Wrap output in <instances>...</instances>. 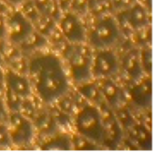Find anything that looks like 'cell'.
<instances>
[{
  "mask_svg": "<svg viewBox=\"0 0 160 157\" xmlns=\"http://www.w3.org/2000/svg\"><path fill=\"white\" fill-rule=\"evenodd\" d=\"M6 89V81H5V71L0 68V96H3L4 91Z\"/></svg>",
  "mask_w": 160,
  "mask_h": 157,
  "instance_id": "37",
  "label": "cell"
},
{
  "mask_svg": "<svg viewBox=\"0 0 160 157\" xmlns=\"http://www.w3.org/2000/svg\"><path fill=\"white\" fill-rule=\"evenodd\" d=\"M20 6H22L20 10L33 24L38 21V19L41 15L33 0H24Z\"/></svg>",
  "mask_w": 160,
  "mask_h": 157,
  "instance_id": "26",
  "label": "cell"
},
{
  "mask_svg": "<svg viewBox=\"0 0 160 157\" xmlns=\"http://www.w3.org/2000/svg\"><path fill=\"white\" fill-rule=\"evenodd\" d=\"M115 18L120 26L123 25L131 32L149 26L151 22L150 11L138 0L128 7L118 10Z\"/></svg>",
  "mask_w": 160,
  "mask_h": 157,
  "instance_id": "7",
  "label": "cell"
},
{
  "mask_svg": "<svg viewBox=\"0 0 160 157\" xmlns=\"http://www.w3.org/2000/svg\"><path fill=\"white\" fill-rule=\"evenodd\" d=\"M8 116V110L5 105L4 99L0 96V122H6Z\"/></svg>",
  "mask_w": 160,
  "mask_h": 157,
  "instance_id": "35",
  "label": "cell"
},
{
  "mask_svg": "<svg viewBox=\"0 0 160 157\" xmlns=\"http://www.w3.org/2000/svg\"><path fill=\"white\" fill-rule=\"evenodd\" d=\"M26 75L33 93L45 104L56 100L71 90L70 80L64 62L53 52H39L32 55L26 65Z\"/></svg>",
  "mask_w": 160,
  "mask_h": 157,
  "instance_id": "1",
  "label": "cell"
},
{
  "mask_svg": "<svg viewBox=\"0 0 160 157\" xmlns=\"http://www.w3.org/2000/svg\"><path fill=\"white\" fill-rule=\"evenodd\" d=\"M33 1L41 15H48L53 18L56 22H58L63 12L60 9L56 0H33Z\"/></svg>",
  "mask_w": 160,
  "mask_h": 157,
  "instance_id": "20",
  "label": "cell"
},
{
  "mask_svg": "<svg viewBox=\"0 0 160 157\" xmlns=\"http://www.w3.org/2000/svg\"><path fill=\"white\" fill-rule=\"evenodd\" d=\"M140 60L142 69L146 75L152 73V49L151 47L140 49Z\"/></svg>",
  "mask_w": 160,
  "mask_h": 157,
  "instance_id": "28",
  "label": "cell"
},
{
  "mask_svg": "<svg viewBox=\"0 0 160 157\" xmlns=\"http://www.w3.org/2000/svg\"><path fill=\"white\" fill-rule=\"evenodd\" d=\"M122 37V28L115 17L106 14L98 17L87 32V42L95 50L112 49Z\"/></svg>",
  "mask_w": 160,
  "mask_h": 157,
  "instance_id": "4",
  "label": "cell"
},
{
  "mask_svg": "<svg viewBox=\"0 0 160 157\" xmlns=\"http://www.w3.org/2000/svg\"><path fill=\"white\" fill-rule=\"evenodd\" d=\"M70 1L71 0H56L60 9L62 10V12H66V11L69 10Z\"/></svg>",
  "mask_w": 160,
  "mask_h": 157,
  "instance_id": "36",
  "label": "cell"
},
{
  "mask_svg": "<svg viewBox=\"0 0 160 157\" xmlns=\"http://www.w3.org/2000/svg\"><path fill=\"white\" fill-rule=\"evenodd\" d=\"M7 38V18L0 11V40Z\"/></svg>",
  "mask_w": 160,
  "mask_h": 157,
  "instance_id": "34",
  "label": "cell"
},
{
  "mask_svg": "<svg viewBox=\"0 0 160 157\" xmlns=\"http://www.w3.org/2000/svg\"><path fill=\"white\" fill-rule=\"evenodd\" d=\"M3 99L5 102V105L8 110V112H18L20 111L22 102L23 98L16 95L15 93L11 92L8 89H5L3 94Z\"/></svg>",
  "mask_w": 160,
  "mask_h": 157,
  "instance_id": "25",
  "label": "cell"
},
{
  "mask_svg": "<svg viewBox=\"0 0 160 157\" xmlns=\"http://www.w3.org/2000/svg\"><path fill=\"white\" fill-rule=\"evenodd\" d=\"M62 55L65 60L70 79L75 84H80L93 79V48L87 43H67L62 48Z\"/></svg>",
  "mask_w": 160,
  "mask_h": 157,
  "instance_id": "2",
  "label": "cell"
},
{
  "mask_svg": "<svg viewBox=\"0 0 160 157\" xmlns=\"http://www.w3.org/2000/svg\"><path fill=\"white\" fill-rule=\"evenodd\" d=\"M106 1H108V0H88L89 11H90L92 8H94L95 7L100 5V4H102V3H104V2H106Z\"/></svg>",
  "mask_w": 160,
  "mask_h": 157,
  "instance_id": "38",
  "label": "cell"
},
{
  "mask_svg": "<svg viewBox=\"0 0 160 157\" xmlns=\"http://www.w3.org/2000/svg\"><path fill=\"white\" fill-rule=\"evenodd\" d=\"M98 108L101 112L103 128L105 132V149H118L125 139V131L117 120L112 109L106 105L105 102L99 105Z\"/></svg>",
  "mask_w": 160,
  "mask_h": 157,
  "instance_id": "8",
  "label": "cell"
},
{
  "mask_svg": "<svg viewBox=\"0 0 160 157\" xmlns=\"http://www.w3.org/2000/svg\"><path fill=\"white\" fill-rule=\"evenodd\" d=\"M71 146L75 151H98L104 148L77 133L71 134Z\"/></svg>",
  "mask_w": 160,
  "mask_h": 157,
  "instance_id": "22",
  "label": "cell"
},
{
  "mask_svg": "<svg viewBox=\"0 0 160 157\" xmlns=\"http://www.w3.org/2000/svg\"><path fill=\"white\" fill-rule=\"evenodd\" d=\"M12 146L24 147L30 144L35 137L33 122L20 111L8 112L6 121Z\"/></svg>",
  "mask_w": 160,
  "mask_h": 157,
  "instance_id": "5",
  "label": "cell"
},
{
  "mask_svg": "<svg viewBox=\"0 0 160 157\" xmlns=\"http://www.w3.org/2000/svg\"><path fill=\"white\" fill-rule=\"evenodd\" d=\"M114 113H115L116 118L119 121L121 126L123 127L125 133L138 122L128 105H124V106H121V107L115 109Z\"/></svg>",
  "mask_w": 160,
  "mask_h": 157,
  "instance_id": "21",
  "label": "cell"
},
{
  "mask_svg": "<svg viewBox=\"0 0 160 157\" xmlns=\"http://www.w3.org/2000/svg\"><path fill=\"white\" fill-rule=\"evenodd\" d=\"M104 102L113 110L121 106L128 105L126 89L114 79L106 78L96 80Z\"/></svg>",
  "mask_w": 160,
  "mask_h": 157,
  "instance_id": "12",
  "label": "cell"
},
{
  "mask_svg": "<svg viewBox=\"0 0 160 157\" xmlns=\"http://www.w3.org/2000/svg\"><path fill=\"white\" fill-rule=\"evenodd\" d=\"M125 134H127V139L132 144H134L137 150H143V151L152 150L151 127L147 126L143 123L137 122Z\"/></svg>",
  "mask_w": 160,
  "mask_h": 157,
  "instance_id": "15",
  "label": "cell"
},
{
  "mask_svg": "<svg viewBox=\"0 0 160 157\" xmlns=\"http://www.w3.org/2000/svg\"><path fill=\"white\" fill-rule=\"evenodd\" d=\"M39 149L42 151H69L72 150L71 135L68 133L54 134L44 141Z\"/></svg>",
  "mask_w": 160,
  "mask_h": 157,
  "instance_id": "18",
  "label": "cell"
},
{
  "mask_svg": "<svg viewBox=\"0 0 160 157\" xmlns=\"http://www.w3.org/2000/svg\"><path fill=\"white\" fill-rule=\"evenodd\" d=\"M35 130L45 136H52L58 131V125L50 110L38 111L32 120Z\"/></svg>",
  "mask_w": 160,
  "mask_h": 157,
  "instance_id": "16",
  "label": "cell"
},
{
  "mask_svg": "<svg viewBox=\"0 0 160 157\" xmlns=\"http://www.w3.org/2000/svg\"><path fill=\"white\" fill-rule=\"evenodd\" d=\"M69 10L78 14L79 16L86 14L89 11L88 0H71Z\"/></svg>",
  "mask_w": 160,
  "mask_h": 157,
  "instance_id": "31",
  "label": "cell"
},
{
  "mask_svg": "<svg viewBox=\"0 0 160 157\" xmlns=\"http://www.w3.org/2000/svg\"><path fill=\"white\" fill-rule=\"evenodd\" d=\"M54 104L56 105L55 107L59 110H61L67 114H69L71 116H73L78 111V107L73 98L71 90L68 94H66L65 96L60 97L58 100H56L54 102Z\"/></svg>",
  "mask_w": 160,
  "mask_h": 157,
  "instance_id": "24",
  "label": "cell"
},
{
  "mask_svg": "<svg viewBox=\"0 0 160 157\" xmlns=\"http://www.w3.org/2000/svg\"><path fill=\"white\" fill-rule=\"evenodd\" d=\"M12 146L8 129L6 122H0V148H9Z\"/></svg>",
  "mask_w": 160,
  "mask_h": 157,
  "instance_id": "32",
  "label": "cell"
},
{
  "mask_svg": "<svg viewBox=\"0 0 160 157\" xmlns=\"http://www.w3.org/2000/svg\"><path fill=\"white\" fill-rule=\"evenodd\" d=\"M72 126L75 133L82 135L105 149V132L102 116L98 106L86 103L74 115Z\"/></svg>",
  "mask_w": 160,
  "mask_h": 157,
  "instance_id": "3",
  "label": "cell"
},
{
  "mask_svg": "<svg viewBox=\"0 0 160 157\" xmlns=\"http://www.w3.org/2000/svg\"><path fill=\"white\" fill-rule=\"evenodd\" d=\"M51 113L52 114L55 122L57 123L58 126H63V127H68L70 125H72V121H73V116L67 114L61 110H59L56 107H54L52 110H50Z\"/></svg>",
  "mask_w": 160,
  "mask_h": 157,
  "instance_id": "29",
  "label": "cell"
},
{
  "mask_svg": "<svg viewBox=\"0 0 160 157\" xmlns=\"http://www.w3.org/2000/svg\"><path fill=\"white\" fill-rule=\"evenodd\" d=\"M5 81L6 88L22 98H28L32 96L33 89L27 75L18 72L12 68H8L5 71Z\"/></svg>",
  "mask_w": 160,
  "mask_h": 157,
  "instance_id": "14",
  "label": "cell"
},
{
  "mask_svg": "<svg viewBox=\"0 0 160 157\" xmlns=\"http://www.w3.org/2000/svg\"><path fill=\"white\" fill-rule=\"evenodd\" d=\"M49 44V40L46 37L39 34L36 30H34L20 45H18L19 49L22 52H36L38 51H41L46 48Z\"/></svg>",
  "mask_w": 160,
  "mask_h": 157,
  "instance_id": "19",
  "label": "cell"
},
{
  "mask_svg": "<svg viewBox=\"0 0 160 157\" xmlns=\"http://www.w3.org/2000/svg\"><path fill=\"white\" fill-rule=\"evenodd\" d=\"M56 26L57 22L48 15H40L38 21L34 23V29L47 38L50 34L56 28Z\"/></svg>",
  "mask_w": 160,
  "mask_h": 157,
  "instance_id": "23",
  "label": "cell"
},
{
  "mask_svg": "<svg viewBox=\"0 0 160 157\" xmlns=\"http://www.w3.org/2000/svg\"><path fill=\"white\" fill-rule=\"evenodd\" d=\"M128 103L139 110H150L152 106V80L150 75H144L141 79L128 82L126 89Z\"/></svg>",
  "mask_w": 160,
  "mask_h": 157,
  "instance_id": "9",
  "label": "cell"
},
{
  "mask_svg": "<svg viewBox=\"0 0 160 157\" xmlns=\"http://www.w3.org/2000/svg\"><path fill=\"white\" fill-rule=\"evenodd\" d=\"M32 97V96H31ZM31 97L28 98H23L22 105H21V109H20V112L24 115L26 118L30 119L31 121L34 119L35 115L38 112V109L35 105V103L32 101Z\"/></svg>",
  "mask_w": 160,
  "mask_h": 157,
  "instance_id": "30",
  "label": "cell"
},
{
  "mask_svg": "<svg viewBox=\"0 0 160 157\" xmlns=\"http://www.w3.org/2000/svg\"><path fill=\"white\" fill-rule=\"evenodd\" d=\"M76 91L90 104L98 107L99 105L104 103L98 85L96 81H93V79L88 81L78 84Z\"/></svg>",
  "mask_w": 160,
  "mask_h": 157,
  "instance_id": "17",
  "label": "cell"
},
{
  "mask_svg": "<svg viewBox=\"0 0 160 157\" xmlns=\"http://www.w3.org/2000/svg\"><path fill=\"white\" fill-rule=\"evenodd\" d=\"M10 5H13V6H20L24 0H7Z\"/></svg>",
  "mask_w": 160,
  "mask_h": 157,
  "instance_id": "39",
  "label": "cell"
},
{
  "mask_svg": "<svg viewBox=\"0 0 160 157\" xmlns=\"http://www.w3.org/2000/svg\"><path fill=\"white\" fill-rule=\"evenodd\" d=\"M119 73L120 60L118 54L112 49L96 50L92 64L93 79L115 78Z\"/></svg>",
  "mask_w": 160,
  "mask_h": 157,
  "instance_id": "6",
  "label": "cell"
},
{
  "mask_svg": "<svg viewBox=\"0 0 160 157\" xmlns=\"http://www.w3.org/2000/svg\"><path fill=\"white\" fill-rule=\"evenodd\" d=\"M3 62H4V57H3V54L0 52V66L3 64Z\"/></svg>",
  "mask_w": 160,
  "mask_h": 157,
  "instance_id": "40",
  "label": "cell"
},
{
  "mask_svg": "<svg viewBox=\"0 0 160 157\" xmlns=\"http://www.w3.org/2000/svg\"><path fill=\"white\" fill-rule=\"evenodd\" d=\"M57 26L68 43L87 42V31L80 16L70 10L63 12Z\"/></svg>",
  "mask_w": 160,
  "mask_h": 157,
  "instance_id": "10",
  "label": "cell"
},
{
  "mask_svg": "<svg viewBox=\"0 0 160 157\" xmlns=\"http://www.w3.org/2000/svg\"><path fill=\"white\" fill-rule=\"evenodd\" d=\"M135 33V42L136 45L142 48L151 47V41H152V33H151V26H146L144 28H142L140 30H137Z\"/></svg>",
  "mask_w": 160,
  "mask_h": 157,
  "instance_id": "27",
  "label": "cell"
},
{
  "mask_svg": "<svg viewBox=\"0 0 160 157\" xmlns=\"http://www.w3.org/2000/svg\"><path fill=\"white\" fill-rule=\"evenodd\" d=\"M120 60V72H122L128 82L135 81L146 75L142 69L140 60V50L129 49L119 57Z\"/></svg>",
  "mask_w": 160,
  "mask_h": 157,
  "instance_id": "13",
  "label": "cell"
},
{
  "mask_svg": "<svg viewBox=\"0 0 160 157\" xmlns=\"http://www.w3.org/2000/svg\"><path fill=\"white\" fill-rule=\"evenodd\" d=\"M34 30V24L20 9L14 10L7 18V38L10 44L20 45Z\"/></svg>",
  "mask_w": 160,
  "mask_h": 157,
  "instance_id": "11",
  "label": "cell"
},
{
  "mask_svg": "<svg viewBox=\"0 0 160 157\" xmlns=\"http://www.w3.org/2000/svg\"><path fill=\"white\" fill-rule=\"evenodd\" d=\"M137 0H110L113 10L118 11L121 9H124L126 7H128L132 4H134Z\"/></svg>",
  "mask_w": 160,
  "mask_h": 157,
  "instance_id": "33",
  "label": "cell"
}]
</instances>
